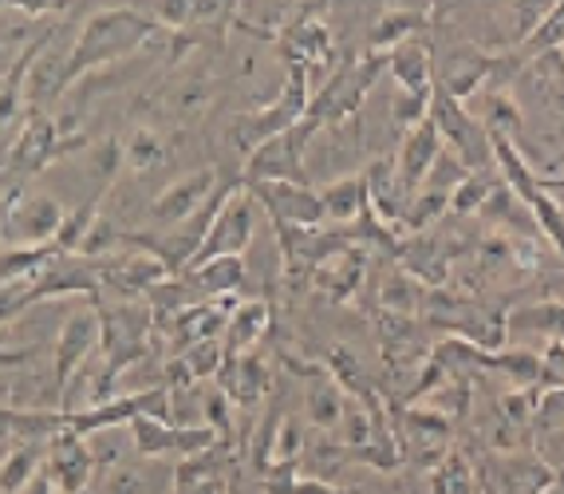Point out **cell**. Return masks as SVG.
Returning <instances> with one entry per match:
<instances>
[{
  "mask_svg": "<svg viewBox=\"0 0 564 494\" xmlns=\"http://www.w3.org/2000/svg\"><path fill=\"white\" fill-rule=\"evenodd\" d=\"M304 404H308L312 428H321V431H328V436H336L339 419H344V408H348V396H344V388L332 380L328 372H321V388L312 384V391H308V399H304Z\"/></svg>",
  "mask_w": 564,
  "mask_h": 494,
  "instance_id": "cell-26",
  "label": "cell"
},
{
  "mask_svg": "<svg viewBox=\"0 0 564 494\" xmlns=\"http://www.w3.org/2000/svg\"><path fill=\"white\" fill-rule=\"evenodd\" d=\"M217 186H221V179H217L214 167H202V171L182 174V179H174V182L166 186V191H162L159 198H154L151 222H154L159 229L182 226V222H189L202 206H206L209 198H214Z\"/></svg>",
  "mask_w": 564,
  "mask_h": 494,
  "instance_id": "cell-13",
  "label": "cell"
},
{
  "mask_svg": "<svg viewBox=\"0 0 564 494\" xmlns=\"http://www.w3.org/2000/svg\"><path fill=\"white\" fill-rule=\"evenodd\" d=\"M209 99H214V79H209V72H186V76L170 79V84L162 87V104L174 115L202 111Z\"/></svg>",
  "mask_w": 564,
  "mask_h": 494,
  "instance_id": "cell-28",
  "label": "cell"
},
{
  "mask_svg": "<svg viewBox=\"0 0 564 494\" xmlns=\"http://www.w3.org/2000/svg\"><path fill=\"white\" fill-rule=\"evenodd\" d=\"M24 356H29V352H24V348H20V352L0 348V368H4V364H17V361H24Z\"/></svg>",
  "mask_w": 564,
  "mask_h": 494,
  "instance_id": "cell-42",
  "label": "cell"
},
{
  "mask_svg": "<svg viewBox=\"0 0 564 494\" xmlns=\"http://www.w3.org/2000/svg\"><path fill=\"white\" fill-rule=\"evenodd\" d=\"M312 104V79H308V67L304 64H284V84L273 99L257 111H241L234 115V124H229V143L237 147L241 159L257 151L261 143L276 139V135L292 131L296 124H304V115H308Z\"/></svg>",
  "mask_w": 564,
  "mask_h": 494,
  "instance_id": "cell-2",
  "label": "cell"
},
{
  "mask_svg": "<svg viewBox=\"0 0 564 494\" xmlns=\"http://www.w3.org/2000/svg\"><path fill=\"white\" fill-rule=\"evenodd\" d=\"M364 186H367V206L376 210V218L391 229L403 226V214H406V206H411V198H406L403 182H399L395 159H371L367 162Z\"/></svg>",
  "mask_w": 564,
  "mask_h": 494,
  "instance_id": "cell-18",
  "label": "cell"
},
{
  "mask_svg": "<svg viewBox=\"0 0 564 494\" xmlns=\"http://www.w3.org/2000/svg\"><path fill=\"white\" fill-rule=\"evenodd\" d=\"M321 127L304 115V124H296L292 131L276 135L269 143L257 147L249 159L241 162V182L257 186V182H304L308 186V171H304V151H308L312 135Z\"/></svg>",
  "mask_w": 564,
  "mask_h": 494,
  "instance_id": "cell-6",
  "label": "cell"
},
{
  "mask_svg": "<svg viewBox=\"0 0 564 494\" xmlns=\"http://www.w3.org/2000/svg\"><path fill=\"white\" fill-rule=\"evenodd\" d=\"M0 249H4V202H0Z\"/></svg>",
  "mask_w": 564,
  "mask_h": 494,
  "instance_id": "cell-43",
  "label": "cell"
},
{
  "mask_svg": "<svg viewBox=\"0 0 564 494\" xmlns=\"http://www.w3.org/2000/svg\"><path fill=\"white\" fill-rule=\"evenodd\" d=\"M214 384L234 404V411H249L253 416L261 408V399L269 396V388H273V372H269V364L257 352H245V356H229L221 364Z\"/></svg>",
  "mask_w": 564,
  "mask_h": 494,
  "instance_id": "cell-14",
  "label": "cell"
},
{
  "mask_svg": "<svg viewBox=\"0 0 564 494\" xmlns=\"http://www.w3.org/2000/svg\"><path fill=\"white\" fill-rule=\"evenodd\" d=\"M162 32L139 4H111V9H91V17L84 20V29L76 32L72 49H67V67L59 79V92L72 84H79L84 76H95L111 67L115 60L139 52L147 40Z\"/></svg>",
  "mask_w": 564,
  "mask_h": 494,
  "instance_id": "cell-1",
  "label": "cell"
},
{
  "mask_svg": "<svg viewBox=\"0 0 564 494\" xmlns=\"http://www.w3.org/2000/svg\"><path fill=\"white\" fill-rule=\"evenodd\" d=\"M99 202H104V191H95L91 198L84 202V206L67 210L64 226H59V234H56V249H59V254H79V249H84L87 234H91L95 222H99Z\"/></svg>",
  "mask_w": 564,
  "mask_h": 494,
  "instance_id": "cell-32",
  "label": "cell"
},
{
  "mask_svg": "<svg viewBox=\"0 0 564 494\" xmlns=\"http://www.w3.org/2000/svg\"><path fill=\"white\" fill-rule=\"evenodd\" d=\"M257 210L261 206H257L253 194L245 191V186H237V191L221 202V210H217L214 226H209V234H206V246L194 257V266L209 261V257H241L257 238Z\"/></svg>",
  "mask_w": 564,
  "mask_h": 494,
  "instance_id": "cell-8",
  "label": "cell"
},
{
  "mask_svg": "<svg viewBox=\"0 0 564 494\" xmlns=\"http://www.w3.org/2000/svg\"><path fill=\"white\" fill-rule=\"evenodd\" d=\"M182 277H186L189 286H194V293H198L202 301H221V297H237V293H241L249 269H245L241 257H209V261L189 266Z\"/></svg>",
  "mask_w": 564,
  "mask_h": 494,
  "instance_id": "cell-21",
  "label": "cell"
},
{
  "mask_svg": "<svg viewBox=\"0 0 564 494\" xmlns=\"http://www.w3.org/2000/svg\"><path fill=\"white\" fill-rule=\"evenodd\" d=\"M426 301V286L423 281H414L406 269L391 266L387 269V277L379 281L376 289V309H383V313H395V316H414L419 321V309H423Z\"/></svg>",
  "mask_w": 564,
  "mask_h": 494,
  "instance_id": "cell-22",
  "label": "cell"
},
{
  "mask_svg": "<svg viewBox=\"0 0 564 494\" xmlns=\"http://www.w3.org/2000/svg\"><path fill=\"white\" fill-rule=\"evenodd\" d=\"M12 447H17V436H12L9 428H4V419H0V463H4V459H9V451Z\"/></svg>",
  "mask_w": 564,
  "mask_h": 494,
  "instance_id": "cell-41",
  "label": "cell"
},
{
  "mask_svg": "<svg viewBox=\"0 0 564 494\" xmlns=\"http://www.w3.org/2000/svg\"><path fill=\"white\" fill-rule=\"evenodd\" d=\"M506 333H536L564 341V301H525L506 313Z\"/></svg>",
  "mask_w": 564,
  "mask_h": 494,
  "instance_id": "cell-23",
  "label": "cell"
},
{
  "mask_svg": "<svg viewBox=\"0 0 564 494\" xmlns=\"http://www.w3.org/2000/svg\"><path fill=\"white\" fill-rule=\"evenodd\" d=\"M95 348H99V309L91 301L72 309L59 324L56 356H52V376H56L59 388H72V380L87 368Z\"/></svg>",
  "mask_w": 564,
  "mask_h": 494,
  "instance_id": "cell-10",
  "label": "cell"
},
{
  "mask_svg": "<svg viewBox=\"0 0 564 494\" xmlns=\"http://www.w3.org/2000/svg\"><path fill=\"white\" fill-rule=\"evenodd\" d=\"M47 459V443H36V439H24L9 451V459L0 463V494H20L32 479L44 471Z\"/></svg>",
  "mask_w": 564,
  "mask_h": 494,
  "instance_id": "cell-25",
  "label": "cell"
},
{
  "mask_svg": "<svg viewBox=\"0 0 564 494\" xmlns=\"http://www.w3.org/2000/svg\"><path fill=\"white\" fill-rule=\"evenodd\" d=\"M20 494H56V486H52V479H47L44 471H40V475L32 479V483L24 486V491H20Z\"/></svg>",
  "mask_w": 564,
  "mask_h": 494,
  "instance_id": "cell-40",
  "label": "cell"
},
{
  "mask_svg": "<svg viewBox=\"0 0 564 494\" xmlns=\"http://www.w3.org/2000/svg\"><path fill=\"white\" fill-rule=\"evenodd\" d=\"M431 124L443 139V151L454 154V159L466 167V171H489L494 162V151H489V131L481 127V119L458 99L443 96L438 87L431 92Z\"/></svg>",
  "mask_w": 564,
  "mask_h": 494,
  "instance_id": "cell-4",
  "label": "cell"
},
{
  "mask_svg": "<svg viewBox=\"0 0 564 494\" xmlns=\"http://www.w3.org/2000/svg\"><path fill=\"white\" fill-rule=\"evenodd\" d=\"M202 411H206V428L214 431V436L221 439V447L229 451V447H234V404L221 396L217 384L202 396Z\"/></svg>",
  "mask_w": 564,
  "mask_h": 494,
  "instance_id": "cell-35",
  "label": "cell"
},
{
  "mask_svg": "<svg viewBox=\"0 0 564 494\" xmlns=\"http://www.w3.org/2000/svg\"><path fill=\"white\" fill-rule=\"evenodd\" d=\"M44 475L52 479L56 494H91L95 483V455L91 443L76 431H59L47 439Z\"/></svg>",
  "mask_w": 564,
  "mask_h": 494,
  "instance_id": "cell-12",
  "label": "cell"
},
{
  "mask_svg": "<svg viewBox=\"0 0 564 494\" xmlns=\"http://www.w3.org/2000/svg\"><path fill=\"white\" fill-rule=\"evenodd\" d=\"M87 159H91V174H99V182H104V186H111V182L127 171L119 139H99L95 147H87Z\"/></svg>",
  "mask_w": 564,
  "mask_h": 494,
  "instance_id": "cell-36",
  "label": "cell"
},
{
  "mask_svg": "<svg viewBox=\"0 0 564 494\" xmlns=\"http://www.w3.org/2000/svg\"><path fill=\"white\" fill-rule=\"evenodd\" d=\"M76 151H87V139L84 135H64L59 131V119H52L47 111H29L20 135L12 139L9 147V174L17 179H32V174L47 171L56 159L64 154H76Z\"/></svg>",
  "mask_w": 564,
  "mask_h": 494,
  "instance_id": "cell-3",
  "label": "cell"
},
{
  "mask_svg": "<svg viewBox=\"0 0 564 494\" xmlns=\"http://www.w3.org/2000/svg\"><path fill=\"white\" fill-rule=\"evenodd\" d=\"M245 191L253 194L257 206L273 218V226L321 229L324 222H328L321 191H312V186H304V182H257V186H245Z\"/></svg>",
  "mask_w": 564,
  "mask_h": 494,
  "instance_id": "cell-9",
  "label": "cell"
},
{
  "mask_svg": "<svg viewBox=\"0 0 564 494\" xmlns=\"http://www.w3.org/2000/svg\"><path fill=\"white\" fill-rule=\"evenodd\" d=\"M364 277H367V249L348 246V249H339V254H332L328 261H321V266L312 269L308 286L316 289L324 301L339 304V301H351V297L359 293Z\"/></svg>",
  "mask_w": 564,
  "mask_h": 494,
  "instance_id": "cell-15",
  "label": "cell"
},
{
  "mask_svg": "<svg viewBox=\"0 0 564 494\" xmlns=\"http://www.w3.org/2000/svg\"><path fill=\"white\" fill-rule=\"evenodd\" d=\"M391 115L403 131L419 127L431 115V96H411V92H395V104H391Z\"/></svg>",
  "mask_w": 564,
  "mask_h": 494,
  "instance_id": "cell-38",
  "label": "cell"
},
{
  "mask_svg": "<svg viewBox=\"0 0 564 494\" xmlns=\"http://www.w3.org/2000/svg\"><path fill=\"white\" fill-rule=\"evenodd\" d=\"M545 494H564V483H553V486H549Z\"/></svg>",
  "mask_w": 564,
  "mask_h": 494,
  "instance_id": "cell-44",
  "label": "cell"
},
{
  "mask_svg": "<svg viewBox=\"0 0 564 494\" xmlns=\"http://www.w3.org/2000/svg\"><path fill=\"white\" fill-rule=\"evenodd\" d=\"M561 49H564V0H556V4H549L545 20L518 44V52L525 60H533V56L541 60V56H556Z\"/></svg>",
  "mask_w": 564,
  "mask_h": 494,
  "instance_id": "cell-31",
  "label": "cell"
},
{
  "mask_svg": "<svg viewBox=\"0 0 564 494\" xmlns=\"http://www.w3.org/2000/svg\"><path fill=\"white\" fill-rule=\"evenodd\" d=\"M289 494H364V491H356V486H332V483H324V479L296 475V483H292Z\"/></svg>",
  "mask_w": 564,
  "mask_h": 494,
  "instance_id": "cell-39",
  "label": "cell"
},
{
  "mask_svg": "<svg viewBox=\"0 0 564 494\" xmlns=\"http://www.w3.org/2000/svg\"><path fill=\"white\" fill-rule=\"evenodd\" d=\"M564 428V388H545L536 396V411H533V431L536 436H553Z\"/></svg>",
  "mask_w": 564,
  "mask_h": 494,
  "instance_id": "cell-37",
  "label": "cell"
},
{
  "mask_svg": "<svg viewBox=\"0 0 564 494\" xmlns=\"http://www.w3.org/2000/svg\"><path fill=\"white\" fill-rule=\"evenodd\" d=\"M91 494H151V483L142 475V466L111 463V466H104V471H95Z\"/></svg>",
  "mask_w": 564,
  "mask_h": 494,
  "instance_id": "cell-34",
  "label": "cell"
},
{
  "mask_svg": "<svg viewBox=\"0 0 564 494\" xmlns=\"http://www.w3.org/2000/svg\"><path fill=\"white\" fill-rule=\"evenodd\" d=\"M443 154V139L434 131L431 115H426L423 124L403 131V143H399V154H395V171H399V182H403L406 198L419 194V186L426 182V174L434 171V162Z\"/></svg>",
  "mask_w": 564,
  "mask_h": 494,
  "instance_id": "cell-16",
  "label": "cell"
},
{
  "mask_svg": "<svg viewBox=\"0 0 564 494\" xmlns=\"http://www.w3.org/2000/svg\"><path fill=\"white\" fill-rule=\"evenodd\" d=\"M276 238H281V257H284V273L292 277V281H304V277L312 273V269L321 266V261H328L332 254H339V249L356 246L351 241L348 229H296V226H276Z\"/></svg>",
  "mask_w": 564,
  "mask_h": 494,
  "instance_id": "cell-11",
  "label": "cell"
},
{
  "mask_svg": "<svg viewBox=\"0 0 564 494\" xmlns=\"http://www.w3.org/2000/svg\"><path fill=\"white\" fill-rule=\"evenodd\" d=\"M67 210L59 198L44 191H12L4 198V246L36 249L56 246V234L64 226Z\"/></svg>",
  "mask_w": 564,
  "mask_h": 494,
  "instance_id": "cell-5",
  "label": "cell"
},
{
  "mask_svg": "<svg viewBox=\"0 0 564 494\" xmlns=\"http://www.w3.org/2000/svg\"><path fill=\"white\" fill-rule=\"evenodd\" d=\"M438 4H391L376 17L371 24V36H367V52H391L406 40L423 36L431 29Z\"/></svg>",
  "mask_w": 564,
  "mask_h": 494,
  "instance_id": "cell-17",
  "label": "cell"
},
{
  "mask_svg": "<svg viewBox=\"0 0 564 494\" xmlns=\"http://www.w3.org/2000/svg\"><path fill=\"white\" fill-rule=\"evenodd\" d=\"M122 162L131 174H151L166 162V139L154 127H134L122 143Z\"/></svg>",
  "mask_w": 564,
  "mask_h": 494,
  "instance_id": "cell-29",
  "label": "cell"
},
{
  "mask_svg": "<svg viewBox=\"0 0 564 494\" xmlns=\"http://www.w3.org/2000/svg\"><path fill=\"white\" fill-rule=\"evenodd\" d=\"M52 254H56V246H36V249L4 246L0 249V286H12V281L32 277L44 261H52Z\"/></svg>",
  "mask_w": 564,
  "mask_h": 494,
  "instance_id": "cell-33",
  "label": "cell"
},
{
  "mask_svg": "<svg viewBox=\"0 0 564 494\" xmlns=\"http://www.w3.org/2000/svg\"><path fill=\"white\" fill-rule=\"evenodd\" d=\"M501 186V174L489 167V171H470L458 182V191L451 198V214L454 218H478L486 202L494 198V191Z\"/></svg>",
  "mask_w": 564,
  "mask_h": 494,
  "instance_id": "cell-27",
  "label": "cell"
},
{
  "mask_svg": "<svg viewBox=\"0 0 564 494\" xmlns=\"http://www.w3.org/2000/svg\"><path fill=\"white\" fill-rule=\"evenodd\" d=\"M387 72H391V79H395V92L431 96L434 92V49L423 36L406 40V44L387 52Z\"/></svg>",
  "mask_w": 564,
  "mask_h": 494,
  "instance_id": "cell-19",
  "label": "cell"
},
{
  "mask_svg": "<svg viewBox=\"0 0 564 494\" xmlns=\"http://www.w3.org/2000/svg\"><path fill=\"white\" fill-rule=\"evenodd\" d=\"M489 372H501L513 388H536L545 384V368H541V356L536 352H521V348H506L489 356Z\"/></svg>",
  "mask_w": 564,
  "mask_h": 494,
  "instance_id": "cell-30",
  "label": "cell"
},
{
  "mask_svg": "<svg viewBox=\"0 0 564 494\" xmlns=\"http://www.w3.org/2000/svg\"><path fill=\"white\" fill-rule=\"evenodd\" d=\"M498 60L501 56L478 49V44H451V49H443L434 56V87L443 96L466 104V99L481 96V87L494 79Z\"/></svg>",
  "mask_w": 564,
  "mask_h": 494,
  "instance_id": "cell-7",
  "label": "cell"
},
{
  "mask_svg": "<svg viewBox=\"0 0 564 494\" xmlns=\"http://www.w3.org/2000/svg\"><path fill=\"white\" fill-rule=\"evenodd\" d=\"M324 202V214H328L332 226L348 229L351 222L359 218L367 210V186H364V174H344V179L328 182L321 191Z\"/></svg>",
  "mask_w": 564,
  "mask_h": 494,
  "instance_id": "cell-24",
  "label": "cell"
},
{
  "mask_svg": "<svg viewBox=\"0 0 564 494\" xmlns=\"http://www.w3.org/2000/svg\"><path fill=\"white\" fill-rule=\"evenodd\" d=\"M269 324H273V304L264 301V297L237 301V309L229 313V321H226V333H221L226 361H229V356H245V352H253L257 344L264 341V333H269Z\"/></svg>",
  "mask_w": 564,
  "mask_h": 494,
  "instance_id": "cell-20",
  "label": "cell"
}]
</instances>
